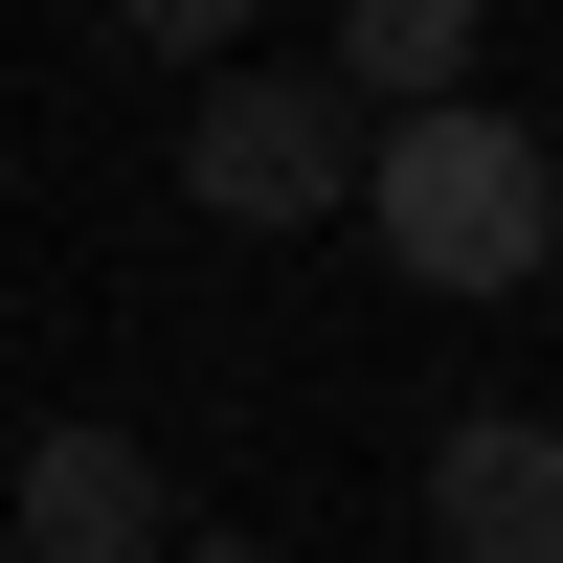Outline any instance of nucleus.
I'll return each mask as SVG.
<instances>
[{"mask_svg":"<svg viewBox=\"0 0 563 563\" xmlns=\"http://www.w3.org/2000/svg\"><path fill=\"white\" fill-rule=\"evenodd\" d=\"M361 225H384L406 294H519L563 249V180H541V113L451 90V113H361Z\"/></svg>","mask_w":563,"mask_h":563,"instance_id":"1","label":"nucleus"},{"mask_svg":"<svg viewBox=\"0 0 563 563\" xmlns=\"http://www.w3.org/2000/svg\"><path fill=\"white\" fill-rule=\"evenodd\" d=\"M180 203H203V225H339V203H361L339 68H203V113H180Z\"/></svg>","mask_w":563,"mask_h":563,"instance_id":"2","label":"nucleus"},{"mask_svg":"<svg viewBox=\"0 0 563 563\" xmlns=\"http://www.w3.org/2000/svg\"><path fill=\"white\" fill-rule=\"evenodd\" d=\"M158 541H180V474L135 429H90V406L0 474V563H158Z\"/></svg>","mask_w":563,"mask_h":563,"instance_id":"3","label":"nucleus"},{"mask_svg":"<svg viewBox=\"0 0 563 563\" xmlns=\"http://www.w3.org/2000/svg\"><path fill=\"white\" fill-rule=\"evenodd\" d=\"M429 541H451V563H563V429H541V406H451Z\"/></svg>","mask_w":563,"mask_h":563,"instance_id":"4","label":"nucleus"},{"mask_svg":"<svg viewBox=\"0 0 563 563\" xmlns=\"http://www.w3.org/2000/svg\"><path fill=\"white\" fill-rule=\"evenodd\" d=\"M474 90V0H339V113H451Z\"/></svg>","mask_w":563,"mask_h":563,"instance_id":"5","label":"nucleus"},{"mask_svg":"<svg viewBox=\"0 0 563 563\" xmlns=\"http://www.w3.org/2000/svg\"><path fill=\"white\" fill-rule=\"evenodd\" d=\"M113 23H135V45H180V68H249V23H271V0H113Z\"/></svg>","mask_w":563,"mask_h":563,"instance_id":"6","label":"nucleus"},{"mask_svg":"<svg viewBox=\"0 0 563 563\" xmlns=\"http://www.w3.org/2000/svg\"><path fill=\"white\" fill-rule=\"evenodd\" d=\"M541 180H563V135H541Z\"/></svg>","mask_w":563,"mask_h":563,"instance_id":"7","label":"nucleus"}]
</instances>
